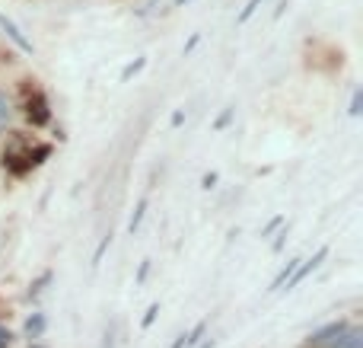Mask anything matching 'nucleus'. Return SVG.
Instances as JSON below:
<instances>
[{
  "mask_svg": "<svg viewBox=\"0 0 363 348\" xmlns=\"http://www.w3.org/2000/svg\"><path fill=\"white\" fill-rule=\"evenodd\" d=\"M325 256H328V249H325V246H322V249H319V253H315V256H313V259H306V266H296V272H294V275H290V281H287V291H290V288H294V285H300V281H303V278H306V275H309V272H313V268H319V266H322V259H325Z\"/></svg>",
  "mask_w": 363,
  "mask_h": 348,
  "instance_id": "obj_1",
  "label": "nucleus"
},
{
  "mask_svg": "<svg viewBox=\"0 0 363 348\" xmlns=\"http://www.w3.org/2000/svg\"><path fill=\"white\" fill-rule=\"evenodd\" d=\"M345 330H347V323H328L325 330H319V332L309 336V345H332Z\"/></svg>",
  "mask_w": 363,
  "mask_h": 348,
  "instance_id": "obj_2",
  "label": "nucleus"
},
{
  "mask_svg": "<svg viewBox=\"0 0 363 348\" xmlns=\"http://www.w3.org/2000/svg\"><path fill=\"white\" fill-rule=\"evenodd\" d=\"M0 29H4L6 36H10L13 42H16L19 48H23V51H32V42H29V38L23 36V32L16 29V23H13V19H6V16H4V13H0Z\"/></svg>",
  "mask_w": 363,
  "mask_h": 348,
  "instance_id": "obj_3",
  "label": "nucleus"
},
{
  "mask_svg": "<svg viewBox=\"0 0 363 348\" xmlns=\"http://www.w3.org/2000/svg\"><path fill=\"white\" fill-rule=\"evenodd\" d=\"M328 348H363V332L360 330H351V326H347L345 332H341L338 339H335L332 345Z\"/></svg>",
  "mask_w": 363,
  "mask_h": 348,
  "instance_id": "obj_4",
  "label": "nucleus"
},
{
  "mask_svg": "<svg viewBox=\"0 0 363 348\" xmlns=\"http://www.w3.org/2000/svg\"><path fill=\"white\" fill-rule=\"evenodd\" d=\"M204 330H207V326H204V323H198L191 332L179 336V342L172 345V348H194V345H201V342H204Z\"/></svg>",
  "mask_w": 363,
  "mask_h": 348,
  "instance_id": "obj_5",
  "label": "nucleus"
},
{
  "mask_svg": "<svg viewBox=\"0 0 363 348\" xmlns=\"http://www.w3.org/2000/svg\"><path fill=\"white\" fill-rule=\"evenodd\" d=\"M296 266H300V259H290L287 266L281 268V275H277V278L271 281V291H281V288H284V285H287V281H290V275L296 272Z\"/></svg>",
  "mask_w": 363,
  "mask_h": 348,
  "instance_id": "obj_6",
  "label": "nucleus"
},
{
  "mask_svg": "<svg viewBox=\"0 0 363 348\" xmlns=\"http://www.w3.org/2000/svg\"><path fill=\"white\" fill-rule=\"evenodd\" d=\"M42 330H45V317H42V313H35V317L26 323V332H29V339H38V336H42Z\"/></svg>",
  "mask_w": 363,
  "mask_h": 348,
  "instance_id": "obj_7",
  "label": "nucleus"
},
{
  "mask_svg": "<svg viewBox=\"0 0 363 348\" xmlns=\"http://www.w3.org/2000/svg\"><path fill=\"white\" fill-rule=\"evenodd\" d=\"M144 214H147V198H140V202H138V211H134V217H131V221H128V230H131V234L140 227V221H144Z\"/></svg>",
  "mask_w": 363,
  "mask_h": 348,
  "instance_id": "obj_8",
  "label": "nucleus"
},
{
  "mask_svg": "<svg viewBox=\"0 0 363 348\" xmlns=\"http://www.w3.org/2000/svg\"><path fill=\"white\" fill-rule=\"evenodd\" d=\"M144 64H147V58H138V61H134V64H128V67L121 70V83H128L134 74H138V70H144Z\"/></svg>",
  "mask_w": 363,
  "mask_h": 348,
  "instance_id": "obj_9",
  "label": "nucleus"
},
{
  "mask_svg": "<svg viewBox=\"0 0 363 348\" xmlns=\"http://www.w3.org/2000/svg\"><path fill=\"white\" fill-rule=\"evenodd\" d=\"M10 115H13L10 99H6V93H0V128H6V121H10Z\"/></svg>",
  "mask_w": 363,
  "mask_h": 348,
  "instance_id": "obj_10",
  "label": "nucleus"
},
{
  "mask_svg": "<svg viewBox=\"0 0 363 348\" xmlns=\"http://www.w3.org/2000/svg\"><path fill=\"white\" fill-rule=\"evenodd\" d=\"M262 4H264V0H249V4L242 6V13H239V23H245V19H252V13H255Z\"/></svg>",
  "mask_w": 363,
  "mask_h": 348,
  "instance_id": "obj_11",
  "label": "nucleus"
},
{
  "mask_svg": "<svg viewBox=\"0 0 363 348\" xmlns=\"http://www.w3.org/2000/svg\"><path fill=\"white\" fill-rule=\"evenodd\" d=\"M233 112H236V109H233V106H226V112H223V115H220V119H217V128H226V125H230Z\"/></svg>",
  "mask_w": 363,
  "mask_h": 348,
  "instance_id": "obj_12",
  "label": "nucleus"
},
{
  "mask_svg": "<svg viewBox=\"0 0 363 348\" xmlns=\"http://www.w3.org/2000/svg\"><path fill=\"white\" fill-rule=\"evenodd\" d=\"M157 313H160V307H157V304H153V307H150V310H147V317H144V326H150V323H153V320H157Z\"/></svg>",
  "mask_w": 363,
  "mask_h": 348,
  "instance_id": "obj_13",
  "label": "nucleus"
},
{
  "mask_svg": "<svg viewBox=\"0 0 363 348\" xmlns=\"http://www.w3.org/2000/svg\"><path fill=\"white\" fill-rule=\"evenodd\" d=\"M201 185H204V189H213V185H217V173H207L204 183H201Z\"/></svg>",
  "mask_w": 363,
  "mask_h": 348,
  "instance_id": "obj_14",
  "label": "nucleus"
},
{
  "mask_svg": "<svg viewBox=\"0 0 363 348\" xmlns=\"http://www.w3.org/2000/svg\"><path fill=\"white\" fill-rule=\"evenodd\" d=\"M281 224H284V221H281V217H274V221H271V224H268V227H264V230H262V236H268V234H271V230H274V227H281Z\"/></svg>",
  "mask_w": 363,
  "mask_h": 348,
  "instance_id": "obj_15",
  "label": "nucleus"
},
{
  "mask_svg": "<svg viewBox=\"0 0 363 348\" xmlns=\"http://www.w3.org/2000/svg\"><path fill=\"white\" fill-rule=\"evenodd\" d=\"M360 112V93H354V99H351V115H357Z\"/></svg>",
  "mask_w": 363,
  "mask_h": 348,
  "instance_id": "obj_16",
  "label": "nucleus"
},
{
  "mask_svg": "<svg viewBox=\"0 0 363 348\" xmlns=\"http://www.w3.org/2000/svg\"><path fill=\"white\" fill-rule=\"evenodd\" d=\"M6 345H10V332L0 330V348H6Z\"/></svg>",
  "mask_w": 363,
  "mask_h": 348,
  "instance_id": "obj_17",
  "label": "nucleus"
},
{
  "mask_svg": "<svg viewBox=\"0 0 363 348\" xmlns=\"http://www.w3.org/2000/svg\"><path fill=\"white\" fill-rule=\"evenodd\" d=\"M188 4V0H176V6H185Z\"/></svg>",
  "mask_w": 363,
  "mask_h": 348,
  "instance_id": "obj_18",
  "label": "nucleus"
}]
</instances>
